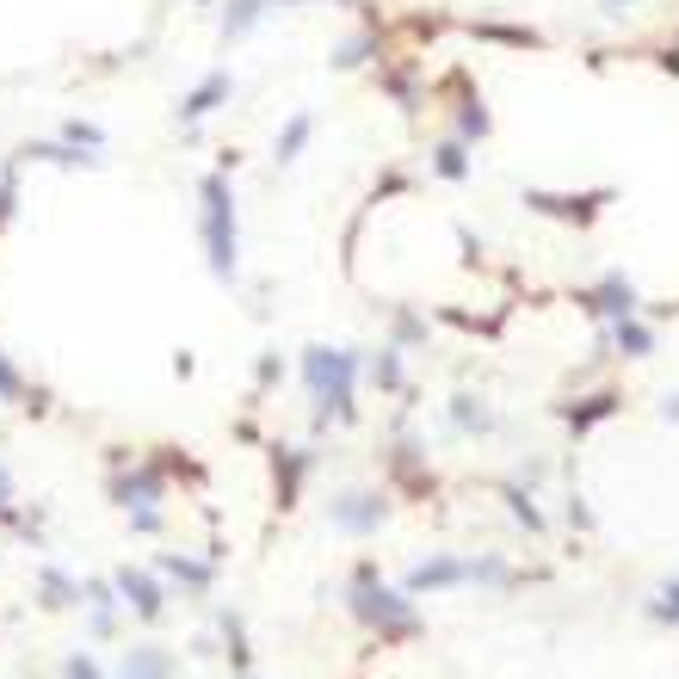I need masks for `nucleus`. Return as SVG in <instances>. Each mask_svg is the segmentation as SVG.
Returning <instances> with one entry per match:
<instances>
[{
    "mask_svg": "<svg viewBox=\"0 0 679 679\" xmlns=\"http://www.w3.org/2000/svg\"><path fill=\"white\" fill-rule=\"evenodd\" d=\"M605 7H630V0H605Z\"/></svg>",
    "mask_w": 679,
    "mask_h": 679,
    "instance_id": "obj_16",
    "label": "nucleus"
},
{
    "mask_svg": "<svg viewBox=\"0 0 679 679\" xmlns=\"http://www.w3.org/2000/svg\"><path fill=\"white\" fill-rule=\"evenodd\" d=\"M204 247H210V272L235 278V204L217 173L204 180Z\"/></svg>",
    "mask_w": 679,
    "mask_h": 679,
    "instance_id": "obj_1",
    "label": "nucleus"
},
{
    "mask_svg": "<svg viewBox=\"0 0 679 679\" xmlns=\"http://www.w3.org/2000/svg\"><path fill=\"white\" fill-rule=\"evenodd\" d=\"M359 612H365L371 624H389V630H408V624H414V612H408L396 593H383V587H377V593H371V587L359 593Z\"/></svg>",
    "mask_w": 679,
    "mask_h": 679,
    "instance_id": "obj_3",
    "label": "nucleus"
},
{
    "mask_svg": "<svg viewBox=\"0 0 679 679\" xmlns=\"http://www.w3.org/2000/svg\"><path fill=\"white\" fill-rule=\"evenodd\" d=\"M334 519H340V525H352V531H371V525L383 519V507H377L371 494H346L340 507H334Z\"/></svg>",
    "mask_w": 679,
    "mask_h": 679,
    "instance_id": "obj_4",
    "label": "nucleus"
},
{
    "mask_svg": "<svg viewBox=\"0 0 679 679\" xmlns=\"http://www.w3.org/2000/svg\"><path fill=\"white\" fill-rule=\"evenodd\" d=\"M68 679H99V673H93V661H68Z\"/></svg>",
    "mask_w": 679,
    "mask_h": 679,
    "instance_id": "obj_13",
    "label": "nucleus"
},
{
    "mask_svg": "<svg viewBox=\"0 0 679 679\" xmlns=\"http://www.w3.org/2000/svg\"><path fill=\"white\" fill-rule=\"evenodd\" d=\"M124 593L136 599V612H142V618H155V612H161V599H155V587L142 581V575H124Z\"/></svg>",
    "mask_w": 679,
    "mask_h": 679,
    "instance_id": "obj_8",
    "label": "nucleus"
},
{
    "mask_svg": "<svg viewBox=\"0 0 679 679\" xmlns=\"http://www.w3.org/2000/svg\"><path fill=\"white\" fill-rule=\"evenodd\" d=\"M667 420H679V396H673V402H667Z\"/></svg>",
    "mask_w": 679,
    "mask_h": 679,
    "instance_id": "obj_15",
    "label": "nucleus"
},
{
    "mask_svg": "<svg viewBox=\"0 0 679 679\" xmlns=\"http://www.w3.org/2000/svg\"><path fill=\"white\" fill-rule=\"evenodd\" d=\"M309 118H291V124H284V136H278V161H297V149H303V142H309Z\"/></svg>",
    "mask_w": 679,
    "mask_h": 679,
    "instance_id": "obj_7",
    "label": "nucleus"
},
{
    "mask_svg": "<svg viewBox=\"0 0 679 679\" xmlns=\"http://www.w3.org/2000/svg\"><path fill=\"white\" fill-rule=\"evenodd\" d=\"M0 389H7V396H13V371H7V365H0Z\"/></svg>",
    "mask_w": 679,
    "mask_h": 679,
    "instance_id": "obj_14",
    "label": "nucleus"
},
{
    "mask_svg": "<svg viewBox=\"0 0 679 679\" xmlns=\"http://www.w3.org/2000/svg\"><path fill=\"white\" fill-rule=\"evenodd\" d=\"M593 309H599V315H612V321H624V315L636 309V291H630L624 278H605V284H599V297H593Z\"/></svg>",
    "mask_w": 679,
    "mask_h": 679,
    "instance_id": "obj_5",
    "label": "nucleus"
},
{
    "mask_svg": "<svg viewBox=\"0 0 679 679\" xmlns=\"http://www.w3.org/2000/svg\"><path fill=\"white\" fill-rule=\"evenodd\" d=\"M352 371H359V359H352V352L315 346V352H309V389H315V402L334 408V414H352Z\"/></svg>",
    "mask_w": 679,
    "mask_h": 679,
    "instance_id": "obj_2",
    "label": "nucleus"
},
{
    "mask_svg": "<svg viewBox=\"0 0 679 679\" xmlns=\"http://www.w3.org/2000/svg\"><path fill=\"white\" fill-rule=\"evenodd\" d=\"M457 420H463V426H488V408H470V396H463V402H457Z\"/></svg>",
    "mask_w": 679,
    "mask_h": 679,
    "instance_id": "obj_11",
    "label": "nucleus"
},
{
    "mask_svg": "<svg viewBox=\"0 0 679 679\" xmlns=\"http://www.w3.org/2000/svg\"><path fill=\"white\" fill-rule=\"evenodd\" d=\"M223 93H229V75H210V81H204V87L186 99V118H204V112H210V105H217Z\"/></svg>",
    "mask_w": 679,
    "mask_h": 679,
    "instance_id": "obj_6",
    "label": "nucleus"
},
{
    "mask_svg": "<svg viewBox=\"0 0 679 679\" xmlns=\"http://www.w3.org/2000/svg\"><path fill=\"white\" fill-rule=\"evenodd\" d=\"M661 618H679V581H673V587L661 593Z\"/></svg>",
    "mask_w": 679,
    "mask_h": 679,
    "instance_id": "obj_12",
    "label": "nucleus"
},
{
    "mask_svg": "<svg viewBox=\"0 0 679 679\" xmlns=\"http://www.w3.org/2000/svg\"><path fill=\"white\" fill-rule=\"evenodd\" d=\"M612 340H618V346L630 352V359H642V352H649V328H636V321H630V315L618 321V334H612Z\"/></svg>",
    "mask_w": 679,
    "mask_h": 679,
    "instance_id": "obj_10",
    "label": "nucleus"
},
{
    "mask_svg": "<svg viewBox=\"0 0 679 679\" xmlns=\"http://www.w3.org/2000/svg\"><path fill=\"white\" fill-rule=\"evenodd\" d=\"M439 173H445V180H463V173H470V155H463V142H445V149H439V161H433Z\"/></svg>",
    "mask_w": 679,
    "mask_h": 679,
    "instance_id": "obj_9",
    "label": "nucleus"
}]
</instances>
